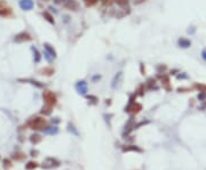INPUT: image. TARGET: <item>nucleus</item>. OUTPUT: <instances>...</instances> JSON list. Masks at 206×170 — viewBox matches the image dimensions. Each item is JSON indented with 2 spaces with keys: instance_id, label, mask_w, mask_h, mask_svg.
<instances>
[{
  "instance_id": "16",
  "label": "nucleus",
  "mask_w": 206,
  "mask_h": 170,
  "mask_svg": "<svg viewBox=\"0 0 206 170\" xmlns=\"http://www.w3.org/2000/svg\"><path fill=\"white\" fill-rule=\"evenodd\" d=\"M24 157H25V155H24V154H22V153L14 154V159H16V160H22V159H24Z\"/></svg>"
},
{
  "instance_id": "3",
  "label": "nucleus",
  "mask_w": 206,
  "mask_h": 170,
  "mask_svg": "<svg viewBox=\"0 0 206 170\" xmlns=\"http://www.w3.org/2000/svg\"><path fill=\"white\" fill-rule=\"evenodd\" d=\"M76 89L77 92L80 94V95H86L87 92H88V86H87V82L81 80V81H78L77 85H76Z\"/></svg>"
},
{
  "instance_id": "9",
  "label": "nucleus",
  "mask_w": 206,
  "mask_h": 170,
  "mask_svg": "<svg viewBox=\"0 0 206 170\" xmlns=\"http://www.w3.org/2000/svg\"><path fill=\"white\" fill-rule=\"evenodd\" d=\"M33 6L32 1L31 0H22L21 1V7L24 9H31Z\"/></svg>"
},
{
  "instance_id": "12",
  "label": "nucleus",
  "mask_w": 206,
  "mask_h": 170,
  "mask_svg": "<svg viewBox=\"0 0 206 170\" xmlns=\"http://www.w3.org/2000/svg\"><path fill=\"white\" fill-rule=\"evenodd\" d=\"M41 140V137L39 136V135H32L31 136V142H32L33 144H37V143H39Z\"/></svg>"
},
{
  "instance_id": "5",
  "label": "nucleus",
  "mask_w": 206,
  "mask_h": 170,
  "mask_svg": "<svg viewBox=\"0 0 206 170\" xmlns=\"http://www.w3.org/2000/svg\"><path fill=\"white\" fill-rule=\"evenodd\" d=\"M122 72H118L115 75V78H113V80H112V84H111V86H112V88L113 89H116V88H118L119 86H120V81H122Z\"/></svg>"
},
{
  "instance_id": "4",
  "label": "nucleus",
  "mask_w": 206,
  "mask_h": 170,
  "mask_svg": "<svg viewBox=\"0 0 206 170\" xmlns=\"http://www.w3.org/2000/svg\"><path fill=\"white\" fill-rule=\"evenodd\" d=\"M141 110H142V106L139 104V103H132V104L128 105V106H127V109H126V111L129 112V113H132V114L139 113Z\"/></svg>"
},
{
  "instance_id": "17",
  "label": "nucleus",
  "mask_w": 206,
  "mask_h": 170,
  "mask_svg": "<svg viewBox=\"0 0 206 170\" xmlns=\"http://www.w3.org/2000/svg\"><path fill=\"white\" fill-rule=\"evenodd\" d=\"M4 167L6 168V169H9L10 167H12V163H10V161L9 160H4Z\"/></svg>"
},
{
  "instance_id": "8",
  "label": "nucleus",
  "mask_w": 206,
  "mask_h": 170,
  "mask_svg": "<svg viewBox=\"0 0 206 170\" xmlns=\"http://www.w3.org/2000/svg\"><path fill=\"white\" fill-rule=\"evenodd\" d=\"M124 152H142V150L140 147H137L135 145H127L125 147H122Z\"/></svg>"
},
{
  "instance_id": "6",
  "label": "nucleus",
  "mask_w": 206,
  "mask_h": 170,
  "mask_svg": "<svg viewBox=\"0 0 206 170\" xmlns=\"http://www.w3.org/2000/svg\"><path fill=\"white\" fill-rule=\"evenodd\" d=\"M65 8H68V9H70V10H78V7H79V5H78V2L76 1V0H66L64 4Z\"/></svg>"
},
{
  "instance_id": "19",
  "label": "nucleus",
  "mask_w": 206,
  "mask_h": 170,
  "mask_svg": "<svg viewBox=\"0 0 206 170\" xmlns=\"http://www.w3.org/2000/svg\"><path fill=\"white\" fill-rule=\"evenodd\" d=\"M202 57H203L204 61H206V49H204V50L202 52Z\"/></svg>"
},
{
  "instance_id": "14",
  "label": "nucleus",
  "mask_w": 206,
  "mask_h": 170,
  "mask_svg": "<svg viewBox=\"0 0 206 170\" xmlns=\"http://www.w3.org/2000/svg\"><path fill=\"white\" fill-rule=\"evenodd\" d=\"M195 87H196L199 92H206V86L205 85H198V84H197V85H195Z\"/></svg>"
},
{
  "instance_id": "2",
  "label": "nucleus",
  "mask_w": 206,
  "mask_h": 170,
  "mask_svg": "<svg viewBox=\"0 0 206 170\" xmlns=\"http://www.w3.org/2000/svg\"><path fill=\"white\" fill-rule=\"evenodd\" d=\"M29 126L32 128V129H34V130H41V129H44V128H46L47 127V121H46V119L44 118H34L32 119L30 122H29Z\"/></svg>"
},
{
  "instance_id": "20",
  "label": "nucleus",
  "mask_w": 206,
  "mask_h": 170,
  "mask_svg": "<svg viewBox=\"0 0 206 170\" xmlns=\"http://www.w3.org/2000/svg\"><path fill=\"white\" fill-rule=\"evenodd\" d=\"M143 1H146V0H134V4H135V5H139V4H141Z\"/></svg>"
},
{
  "instance_id": "13",
  "label": "nucleus",
  "mask_w": 206,
  "mask_h": 170,
  "mask_svg": "<svg viewBox=\"0 0 206 170\" xmlns=\"http://www.w3.org/2000/svg\"><path fill=\"white\" fill-rule=\"evenodd\" d=\"M84 1H85V5L87 7H92L96 4L99 0H84Z\"/></svg>"
},
{
  "instance_id": "7",
  "label": "nucleus",
  "mask_w": 206,
  "mask_h": 170,
  "mask_svg": "<svg viewBox=\"0 0 206 170\" xmlns=\"http://www.w3.org/2000/svg\"><path fill=\"white\" fill-rule=\"evenodd\" d=\"M178 45L181 47V48H189L191 46V41L187 38H180L178 40Z\"/></svg>"
},
{
  "instance_id": "11",
  "label": "nucleus",
  "mask_w": 206,
  "mask_h": 170,
  "mask_svg": "<svg viewBox=\"0 0 206 170\" xmlns=\"http://www.w3.org/2000/svg\"><path fill=\"white\" fill-rule=\"evenodd\" d=\"M37 167H38V163H37V162H32V161H31V162H29V163L25 166V169L26 170H32V169H36Z\"/></svg>"
},
{
  "instance_id": "18",
  "label": "nucleus",
  "mask_w": 206,
  "mask_h": 170,
  "mask_svg": "<svg viewBox=\"0 0 206 170\" xmlns=\"http://www.w3.org/2000/svg\"><path fill=\"white\" fill-rule=\"evenodd\" d=\"M113 1H116V0H102V4L103 5H108V6H110Z\"/></svg>"
},
{
  "instance_id": "15",
  "label": "nucleus",
  "mask_w": 206,
  "mask_h": 170,
  "mask_svg": "<svg viewBox=\"0 0 206 170\" xmlns=\"http://www.w3.org/2000/svg\"><path fill=\"white\" fill-rule=\"evenodd\" d=\"M116 2L119 5V6H126L128 4V0H116Z\"/></svg>"
},
{
  "instance_id": "10",
  "label": "nucleus",
  "mask_w": 206,
  "mask_h": 170,
  "mask_svg": "<svg viewBox=\"0 0 206 170\" xmlns=\"http://www.w3.org/2000/svg\"><path fill=\"white\" fill-rule=\"evenodd\" d=\"M161 84H163V86H164V88H166V89H171V87H169V79H168V77H166V75H163L161 77Z\"/></svg>"
},
{
  "instance_id": "1",
  "label": "nucleus",
  "mask_w": 206,
  "mask_h": 170,
  "mask_svg": "<svg viewBox=\"0 0 206 170\" xmlns=\"http://www.w3.org/2000/svg\"><path fill=\"white\" fill-rule=\"evenodd\" d=\"M44 99H45V103H46V107L44 109L43 107V113H49L51 109L56 104V96L55 94H53L51 92L47 90V92H44Z\"/></svg>"
}]
</instances>
